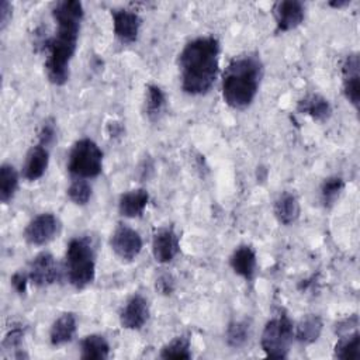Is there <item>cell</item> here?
Wrapping results in <instances>:
<instances>
[{
    "label": "cell",
    "mask_w": 360,
    "mask_h": 360,
    "mask_svg": "<svg viewBox=\"0 0 360 360\" xmlns=\"http://www.w3.org/2000/svg\"><path fill=\"white\" fill-rule=\"evenodd\" d=\"M180 250L179 236L173 228H159L152 238V255L160 264L170 263Z\"/></svg>",
    "instance_id": "cell-13"
},
{
    "label": "cell",
    "mask_w": 360,
    "mask_h": 360,
    "mask_svg": "<svg viewBox=\"0 0 360 360\" xmlns=\"http://www.w3.org/2000/svg\"><path fill=\"white\" fill-rule=\"evenodd\" d=\"M219 41L200 35L188 41L179 53L177 66L181 90L188 96H204L215 83L219 66Z\"/></svg>",
    "instance_id": "cell-2"
},
{
    "label": "cell",
    "mask_w": 360,
    "mask_h": 360,
    "mask_svg": "<svg viewBox=\"0 0 360 360\" xmlns=\"http://www.w3.org/2000/svg\"><path fill=\"white\" fill-rule=\"evenodd\" d=\"M333 356L340 360H357L360 357V333L357 329L340 335L335 343Z\"/></svg>",
    "instance_id": "cell-23"
},
{
    "label": "cell",
    "mask_w": 360,
    "mask_h": 360,
    "mask_svg": "<svg viewBox=\"0 0 360 360\" xmlns=\"http://www.w3.org/2000/svg\"><path fill=\"white\" fill-rule=\"evenodd\" d=\"M60 222L52 212H41L34 217L24 229V239L32 246H44L59 233Z\"/></svg>",
    "instance_id": "cell-8"
},
{
    "label": "cell",
    "mask_w": 360,
    "mask_h": 360,
    "mask_svg": "<svg viewBox=\"0 0 360 360\" xmlns=\"http://www.w3.org/2000/svg\"><path fill=\"white\" fill-rule=\"evenodd\" d=\"M149 318V304L142 294L131 295L120 311V323L129 330L143 328Z\"/></svg>",
    "instance_id": "cell-12"
},
{
    "label": "cell",
    "mask_w": 360,
    "mask_h": 360,
    "mask_svg": "<svg viewBox=\"0 0 360 360\" xmlns=\"http://www.w3.org/2000/svg\"><path fill=\"white\" fill-rule=\"evenodd\" d=\"M112 31L115 38L122 44H134L138 39L142 20L138 13L128 8L111 10Z\"/></svg>",
    "instance_id": "cell-9"
},
{
    "label": "cell",
    "mask_w": 360,
    "mask_h": 360,
    "mask_svg": "<svg viewBox=\"0 0 360 360\" xmlns=\"http://www.w3.org/2000/svg\"><path fill=\"white\" fill-rule=\"evenodd\" d=\"M149 202V193L145 188H134L122 193L118 200V212L124 218H138Z\"/></svg>",
    "instance_id": "cell-17"
},
{
    "label": "cell",
    "mask_w": 360,
    "mask_h": 360,
    "mask_svg": "<svg viewBox=\"0 0 360 360\" xmlns=\"http://www.w3.org/2000/svg\"><path fill=\"white\" fill-rule=\"evenodd\" d=\"M68 198L76 205H86L91 198V186L84 179H75L66 188Z\"/></svg>",
    "instance_id": "cell-29"
},
{
    "label": "cell",
    "mask_w": 360,
    "mask_h": 360,
    "mask_svg": "<svg viewBox=\"0 0 360 360\" xmlns=\"http://www.w3.org/2000/svg\"><path fill=\"white\" fill-rule=\"evenodd\" d=\"M273 212H274V217L277 218V221L280 224H283V225L294 224L298 219L300 212H301L297 195L290 193V191L281 193L274 200Z\"/></svg>",
    "instance_id": "cell-20"
},
{
    "label": "cell",
    "mask_w": 360,
    "mask_h": 360,
    "mask_svg": "<svg viewBox=\"0 0 360 360\" xmlns=\"http://www.w3.org/2000/svg\"><path fill=\"white\" fill-rule=\"evenodd\" d=\"M345 188V180L340 176H329L326 177L319 188V195H321V202L325 208H330L339 195L342 194Z\"/></svg>",
    "instance_id": "cell-26"
},
{
    "label": "cell",
    "mask_w": 360,
    "mask_h": 360,
    "mask_svg": "<svg viewBox=\"0 0 360 360\" xmlns=\"http://www.w3.org/2000/svg\"><path fill=\"white\" fill-rule=\"evenodd\" d=\"M349 4H350V1H347V0H338V1H330L329 3V6L335 7V8H342V7H346Z\"/></svg>",
    "instance_id": "cell-35"
},
{
    "label": "cell",
    "mask_w": 360,
    "mask_h": 360,
    "mask_svg": "<svg viewBox=\"0 0 360 360\" xmlns=\"http://www.w3.org/2000/svg\"><path fill=\"white\" fill-rule=\"evenodd\" d=\"M18 188V173L10 163L0 166V201L8 204Z\"/></svg>",
    "instance_id": "cell-24"
},
{
    "label": "cell",
    "mask_w": 360,
    "mask_h": 360,
    "mask_svg": "<svg viewBox=\"0 0 360 360\" xmlns=\"http://www.w3.org/2000/svg\"><path fill=\"white\" fill-rule=\"evenodd\" d=\"M166 105V96L163 90L158 84L146 86V97H145V111L150 120H156Z\"/></svg>",
    "instance_id": "cell-27"
},
{
    "label": "cell",
    "mask_w": 360,
    "mask_h": 360,
    "mask_svg": "<svg viewBox=\"0 0 360 360\" xmlns=\"http://www.w3.org/2000/svg\"><path fill=\"white\" fill-rule=\"evenodd\" d=\"M294 339V323L287 315L269 319L260 336L262 350L274 359H285Z\"/></svg>",
    "instance_id": "cell-6"
},
{
    "label": "cell",
    "mask_w": 360,
    "mask_h": 360,
    "mask_svg": "<svg viewBox=\"0 0 360 360\" xmlns=\"http://www.w3.org/2000/svg\"><path fill=\"white\" fill-rule=\"evenodd\" d=\"M342 86L346 100L357 110L360 103V60L359 53H349L342 63Z\"/></svg>",
    "instance_id": "cell-11"
},
{
    "label": "cell",
    "mask_w": 360,
    "mask_h": 360,
    "mask_svg": "<svg viewBox=\"0 0 360 360\" xmlns=\"http://www.w3.org/2000/svg\"><path fill=\"white\" fill-rule=\"evenodd\" d=\"M65 271L68 281L77 290L93 283L96 277V250L89 236H75L65 252Z\"/></svg>",
    "instance_id": "cell-4"
},
{
    "label": "cell",
    "mask_w": 360,
    "mask_h": 360,
    "mask_svg": "<svg viewBox=\"0 0 360 360\" xmlns=\"http://www.w3.org/2000/svg\"><path fill=\"white\" fill-rule=\"evenodd\" d=\"M162 359H191V343L184 335L176 336L169 343H166L160 350Z\"/></svg>",
    "instance_id": "cell-28"
},
{
    "label": "cell",
    "mask_w": 360,
    "mask_h": 360,
    "mask_svg": "<svg viewBox=\"0 0 360 360\" xmlns=\"http://www.w3.org/2000/svg\"><path fill=\"white\" fill-rule=\"evenodd\" d=\"M156 290L163 295H170L174 291V278L170 274H160L156 278Z\"/></svg>",
    "instance_id": "cell-32"
},
{
    "label": "cell",
    "mask_w": 360,
    "mask_h": 360,
    "mask_svg": "<svg viewBox=\"0 0 360 360\" xmlns=\"http://www.w3.org/2000/svg\"><path fill=\"white\" fill-rule=\"evenodd\" d=\"M83 15V4L77 0H62L52 7L56 30L52 37L42 41L41 46L46 53L44 63L46 77L55 86H63L69 80V66L77 48Z\"/></svg>",
    "instance_id": "cell-1"
},
{
    "label": "cell",
    "mask_w": 360,
    "mask_h": 360,
    "mask_svg": "<svg viewBox=\"0 0 360 360\" xmlns=\"http://www.w3.org/2000/svg\"><path fill=\"white\" fill-rule=\"evenodd\" d=\"M80 357L84 360H105L110 357V345L101 335L91 333L80 342Z\"/></svg>",
    "instance_id": "cell-22"
},
{
    "label": "cell",
    "mask_w": 360,
    "mask_h": 360,
    "mask_svg": "<svg viewBox=\"0 0 360 360\" xmlns=\"http://www.w3.org/2000/svg\"><path fill=\"white\" fill-rule=\"evenodd\" d=\"M24 335H25L24 328H22L21 325H14V326L6 333V336H4V339H3V343H1L3 349H4V350H11V349H13V350H14L13 357H15V359L27 357V354L22 353V349H20L21 345H22V340H24Z\"/></svg>",
    "instance_id": "cell-30"
},
{
    "label": "cell",
    "mask_w": 360,
    "mask_h": 360,
    "mask_svg": "<svg viewBox=\"0 0 360 360\" xmlns=\"http://www.w3.org/2000/svg\"><path fill=\"white\" fill-rule=\"evenodd\" d=\"M264 66L257 53L235 56L222 73L221 93L224 101L235 110L248 108L256 98Z\"/></svg>",
    "instance_id": "cell-3"
},
{
    "label": "cell",
    "mask_w": 360,
    "mask_h": 360,
    "mask_svg": "<svg viewBox=\"0 0 360 360\" xmlns=\"http://www.w3.org/2000/svg\"><path fill=\"white\" fill-rule=\"evenodd\" d=\"M229 266L235 274L246 281H252L257 267L256 252L249 245H239L229 257Z\"/></svg>",
    "instance_id": "cell-16"
},
{
    "label": "cell",
    "mask_w": 360,
    "mask_h": 360,
    "mask_svg": "<svg viewBox=\"0 0 360 360\" xmlns=\"http://www.w3.org/2000/svg\"><path fill=\"white\" fill-rule=\"evenodd\" d=\"M250 339V323L246 319L232 321L225 330V342L232 349L243 347Z\"/></svg>",
    "instance_id": "cell-25"
},
{
    "label": "cell",
    "mask_w": 360,
    "mask_h": 360,
    "mask_svg": "<svg viewBox=\"0 0 360 360\" xmlns=\"http://www.w3.org/2000/svg\"><path fill=\"white\" fill-rule=\"evenodd\" d=\"M55 138H56V128H55V124L53 121L51 120H46L41 129H39V134H38V143L49 148V145H52L55 142Z\"/></svg>",
    "instance_id": "cell-31"
},
{
    "label": "cell",
    "mask_w": 360,
    "mask_h": 360,
    "mask_svg": "<svg viewBox=\"0 0 360 360\" xmlns=\"http://www.w3.org/2000/svg\"><path fill=\"white\" fill-rule=\"evenodd\" d=\"M297 110L301 114L309 115L314 121H318V122L326 121L332 114V105H330L329 100L325 98L323 96L315 94V93H311V94L305 96L304 98H301L298 101Z\"/></svg>",
    "instance_id": "cell-19"
},
{
    "label": "cell",
    "mask_w": 360,
    "mask_h": 360,
    "mask_svg": "<svg viewBox=\"0 0 360 360\" xmlns=\"http://www.w3.org/2000/svg\"><path fill=\"white\" fill-rule=\"evenodd\" d=\"M322 319L319 315L308 314L301 318V321L294 326V338L301 345H311L316 342L322 333Z\"/></svg>",
    "instance_id": "cell-21"
},
{
    "label": "cell",
    "mask_w": 360,
    "mask_h": 360,
    "mask_svg": "<svg viewBox=\"0 0 360 360\" xmlns=\"http://www.w3.org/2000/svg\"><path fill=\"white\" fill-rule=\"evenodd\" d=\"M28 281H30V277H28V273H24V271H15L11 278H10V283H11V287L15 290V292L18 294H24L27 291V285H28Z\"/></svg>",
    "instance_id": "cell-33"
},
{
    "label": "cell",
    "mask_w": 360,
    "mask_h": 360,
    "mask_svg": "<svg viewBox=\"0 0 360 360\" xmlns=\"http://www.w3.org/2000/svg\"><path fill=\"white\" fill-rule=\"evenodd\" d=\"M48 165L49 149L41 143H37L27 152L21 174L27 181H37L45 174Z\"/></svg>",
    "instance_id": "cell-15"
},
{
    "label": "cell",
    "mask_w": 360,
    "mask_h": 360,
    "mask_svg": "<svg viewBox=\"0 0 360 360\" xmlns=\"http://www.w3.org/2000/svg\"><path fill=\"white\" fill-rule=\"evenodd\" d=\"M68 170L76 179H94L103 172V152L90 138L76 141L68 156Z\"/></svg>",
    "instance_id": "cell-5"
},
{
    "label": "cell",
    "mask_w": 360,
    "mask_h": 360,
    "mask_svg": "<svg viewBox=\"0 0 360 360\" xmlns=\"http://www.w3.org/2000/svg\"><path fill=\"white\" fill-rule=\"evenodd\" d=\"M13 17V6L7 0L0 1V30H4Z\"/></svg>",
    "instance_id": "cell-34"
},
{
    "label": "cell",
    "mask_w": 360,
    "mask_h": 360,
    "mask_svg": "<svg viewBox=\"0 0 360 360\" xmlns=\"http://www.w3.org/2000/svg\"><path fill=\"white\" fill-rule=\"evenodd\" d=\"M30 281L37 287H48L59 278V267L49 252L38 253L28 267Z\"/></svg>",
    "instance_id": "cell-10"
},
{
    "label": "cell",
    "mask_w": 360,
    "mask_h": 360,
    "mask_svg": "<svg viewBox=\"0 0 360 360\" xmlns=\"http://www.w3.org/2000/svg\"><path fill=\"white\" fill-rule=\"evenodd\" d=\"M276 28L278 32H287L297 28L305 18V6L298 0L278 1L273 8Z\"/></svg>",
    "instance_id": "cell-14"
},
{
    "label": "cell",
    "mask_w": 360,
    "mask_h": 360,
    "mask_svg": "<svg viewBox=\"0 0 360 360\" xmlns=\"http://www.w3.org/2000/svg\"><path fill=\"white\" fill-rule=\"evenodd\" d=\"M142 238L134 228L120 224L111 233L110 246L118 259L122 262H132L142 250Z\"/></svg>",
    "instance_id": "cell-7"
},
{
    "label": "cell",
    "mask_w": 360,
    "mask_h": 360,
    "mask_svg": "<svg viewBox=\"0 0 360 360\" xmlns=\"http://www.w3.org/2000/svg\"><path fill=\"white\" fill-rule=\"evenodd\" d=\"M77 322L76 316L72 312H63L59 315L49 330V342L52 346H62L69 343L76 333Z\"/></svg>",
    "instance_id": "cell-18"
}]
</instances>
